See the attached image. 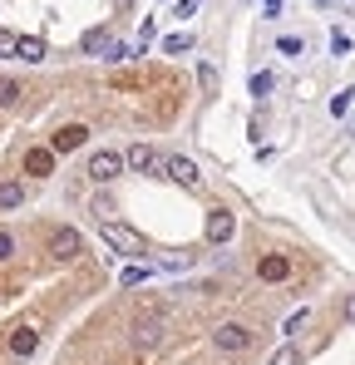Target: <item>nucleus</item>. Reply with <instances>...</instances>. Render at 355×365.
<instances>
[{"mask_svg": "<svg viewBox=\"0 0 355 365\" xmlns=\"http://www.w3.org/2000/svg\"><path fill=\"white\" fill-rule=\"evenodd\" d=\"M99 232H104V247H114L118 257H133V262H138V257L148 252V247H143V232H133L128 222H114V217H109V222H99Z\"/></svg>", "mask_w": 355, "mask_h": 365, "instance_id": "nucleus-1", "label": "nucleus"}, {"mask_svg": "<svg viewBox=\"0 0 355 365\" xmlns=\"http://www.w3.org/2000/svg\"><path fill=\"white\" fill-rule=\"evenodd\" d=\"M252 341H257V336H252L242 321H227V326H217V331H212V346H217V351H227V356L252 351Z\"/></svg>", "mask_w": 355, "mask_h": 365, "instance_id": "nucleus-2", "label": "nucleus"}, {"mask_svg": "<svg viewBox=\"0 0 355 365\" xmlns=\"http://www.w3.org/2000/svg\"><path fill=\"white\" fill-rule=\"evenodd\" d=\"M123 163H128L123 153H114V148H99V153L89 158V178H94V182H114L118 173H123Z\"/></svg>", "mask_w": 355, "mask_h": 365, "instance_id": "nucleus-3", "label": "nucleus"}, {"mask_svg": "<svg viewBox=\"0 0 355 365\" xmlns=\"http://www.w3.org/2000/svg\"><path fill=\"white\" fill-rule=\"evenodd\" d=\"M84 138H89L84 123H64V128L50 133V148H55V153H74V148H84Z\"/></svg>", "mask_w": 355, "mask_h": 365, "instance_id": "nucleus-4", "label": "nucleus"}, {"mask_svg": "<svg viewBox=\"0 0 355 365\" xmlns=\"http://www.w3.org/2000/svg\"><path fill=\"white\" fill-rule=\"evenodd\" d=\"M232 232H237V217L222 212V207H212V212H207V242L222 247V242H232Z\"/></svg>", "mask_w": 355, "mask_h": 365, "instance_id": "nucleus-5", "label": "nucleus"}, {"mask_svg": "<svg viewBox=\"0 0 355 365\" xmlns=\"http://www.w3.org/2000/svg\"><path fill=\"white\" fill-rule=\"evenodd\" d=\"M79 247H84V237H79L74 227H59L55 237H50V257H55V262H69V257H79Z\"/></svg>", "mask_w": 355, "mask_h": 365, "instance_id": "nucleus-6", "label": "nucleus"}, {"mask_svg": "<svg viewBox=\"0 0 355 365\" xmlns=\"http://www.w3.org/2000/svg\"><path fill=\"white\" fill-rule=\"evenodd\" d=\"M163 173H168L173 182H182V187H197V163H192V158H182V153L163 158Z\"/></svg>", "mask_w": 355, "mask_h": 365, "instance_id": "nucleus-7", "label": "nucleus"}, {"mask_svg": "<svg viewBox=\"0 0 355 365\" xmlns=\"http://www.w3.org/2000/svg\"><path fill=\"white\" fill-rule=\"evenodd\" d=\"M123 158H128V168H133V173H153V168H163V158H158L148 143H133Z\"/></svg>", "mask_w": 355, "mask_h": 365, "instance_id": "nucleus-8", "label": "nucleus"}, {"mask_svg": "<svg viewBox=\"0 0 355 365\" xmlns=\"http://www.w3.org/2000/svg\"><path fill=\"white\" fill-rule=\"evenodd\" d=\"M25 173L30 178H50L55 173V148H30L25 153Z\"/></svg>", "mask_w": 355, "mask_h": 365, "instance_id": "nucleus-9", "label": "nucleus"}, {"mask_svg": "<svg viewBox=\"0 0 355 365\" xmlns=\"http://www.w3.org/2000/svg\"><path fill=\"white\" fill-rule=\"evenodd\" d=\"M257 272H262V282H287V277H292V262H287V257H262Z\"/></svg>", "mask_w": 355, "mask_h": 365, "instance_id": "nucleus-10", "label": "nucleus"}, {"mask_svg": "<svg viewBox=\"0 0 355 365\" xmlns=\"http://www.w3.org/2000/svg\"><path fill=\"white\" fill-rule=\"evenodd\" d=\"M45 55H50V50H45V40H40V35H20V50H15V60H25V64H40Z\"/></svg>", "mask_w": 355, "mask_h": 365, "instance_id": "nucleus-11", "label": "nucleus"}, {"mask_svg": "<svg viewBox=\"0 0 355 365\" xmlns=\"http://www.w3.org/2000/svg\"><path fill=\"white\" fill-rule=\"evenodd\" d=\"M35 346H40V331H35V326H20V331H10V351H15V356H30Z\"/></svg>", "mask_w": 355, "mask_h": 365, "instance_id": "nucleus-12", "label": "nucleus"}, {"mask_svg": "<svg viewBox=\"0 0 355 365\" xmlns=\"http://www.w3.org/2000/svg\"><path fill=\"white\" fill-rule=\"evenodd\" d=\"M99 50H104V55L114 50V35H109V30H89V35H84V55H99Z\"/></svg>", "mask_w": 355, "mask_h": 365, "instance_id": "nucleus-13", "label": "nucleus"}, {"mask_svg": "<svg viewBox=\"0 0 355 365\" xmlns=\"http://www.w3.org/2000/svg\"><path fill=\"white\" fill-rule=\"evenodd\" d=\"M158 341H163V321H158V316L138 321V346H158Z\"/></svg>", "mask_w": 355, "mask_h": 365, "instance_id": "nucleus-14", "label": "nucleus"}, {"mask_svg": "<svg viewBox=\"0 0 355 365\" xmlns=\"http://www.w3.org/2000/svg\"><path fill=\"white\" fill-rule=\"evenodd\" d=\"M20 202H25V182H0V212H10Z\"/></svg>", "mask_w": 355, "mask_h": 365, "instance_id": "nucleus-15", "label": "nucleus"}, {"mask_svg": "<svg viewBox=\"0 0 355 365\" xmlns=\"http://www.w3.org/2000/svg\"><path fill=\"white\" fill-rule=\"evenodd\" d=\"M247 89H252V99H267V94H272V74H267V69H257V74L247 79Z\"/></svg>", "mask_w": 355, "mask_h": 365, "instance_id": "nucleus-16", "label": "nucleus"}, {"mask_svg": "<svg viewBox=\"0 0 355 365\" xmlns=\"http://www.w3.org/2000/svg\"><path fill=\"white\" fill-rule=\"evenodd\" d=\"M148 277H153V267H148V262H143V267L133 262V267H128V272L118 277V287H138V282H148Z\"/></svg>", "mask_w": 355, "mask_h": 365, "instance_id": "nucleus-17", "label": "nucleus"}, {"mask_svg": "<svg viewBox=\"0 0 355 365\" xmlns=\"http://www.w3.org/2000/svg\"><path fill=\"white\" fill-rule=\"evenodd\" d=\"M192 45H197L192 35H168V40H163V55H187Z\"/></svg>", "mask_w": 355, "mask_h": 365, "instance_id": "nucleus-18", "label": "nucleus"}, {"mask_svg": "<svg viewBox=\"0 0 355 365\" xmlns=\"http://www.w3.org/2000/svg\"><path fill=\"white\" fill-rule=\"evenodd\" d=\"M277 50H282L287 60H301V55H306V40H296V35H282V40H277Z\"/></svg>", "mask_w": 355, "mask_h": 365, "instance_id": "nucleus-19", "label": "nucleus"}, {"mask_svg": "<svg viewBox=\"0 0 355 365\" xmlns=\"http://www.w3.org/2000/svg\"><path fill=\"white\" fill-rule=\"evenodd\" d=\"M15 99H20V84L0 74V109H15Z\"/></svg>", "mask_w": 355, "mask_h": 365, "instance_id": "nucleus-20", "label": "nucleus"}, {"mask_svg": "<svg viewBox=\"0 0 355 365\" xmlns=\"http://www.w3.org/2000/svg\"><path fill=\"white\" fill-rule=\"evenodd\" d=\"M331 55H336V60L351 55V35H346V30H331Z\"/></svg>", "mask_w": 355, "mask_h": 365, "instance_id": "nucleus-21", "label": "nucleus"}, {"mask_svg": "<svg viewBox=\"0 0 355 365\" xmlns=\"http://www.w3.org/2000/svg\"><path fill=\"white\" fill-rule=\"evenodd\" d=\"M306 321H311V311L301 306V311H292V316H287V326H282V331H287V336H296V331H301Z\"/></svg>", "mask_w": 355, "mask_h": 365, "instance_id": "nucleus-22", "label": "nucleus"}, {"mask_svg": "<svg viewBox=\"0 0 355 365\" xmlns=\"http://www.w3.org/2000/svg\"><path fill=\"white\" fill-rule=\"evenodd\" d=\"M20 50V35H10V30H0V60H10Z\"/></svg>", "mask_w": 355, "mask_h": 365, "instance_id": "nucleus-23", "label": "nucleus"}, {"mask_svg": "<svg viewBox=\"0 0 355 365\" xmlns=\"http://www.w3.org/2000/svg\"><path fill=\"white\" fill-rule=\"evenodd\" d=\"M351 94H355V89H341V94L331 99V114H336V119H346V109H351Z\"/></svg>", "mask_w": 355, "mask_h": 365, "instance_id": "nucleus-24", "label": "nucleus"}, {"mask_svg": "<svg viewBox=\"0 0 355 365\" xmlns=\"http://www.w3.org/2000/svg\"><path fill=\"white\" fill-rule=\"evenodd\" d=\"M197 84H202V89H217V69H212V64H197Z\"/></svg>", "mask_w": 355, "mask_h": 365, "instance_id": "nucleus-25", "label": "nucleus"}, {"mask_svg": "<svg viewBox=\"0 0 355 365\" xmlns=\"http://www.w3.org/2000/svg\"><path fill=\"white\" fill-rule=\"evenodd\" d=\"M89 212H94L99 222H109V212H114V202H109V197H94V202H89Z\"/></svg>", "mask_w": 355, "mask_h": 365, "instance_id": "nucleus-26", "label": "nucleus"}, {"mask_svg": "<svg viewBox=\"0 0 355 365\" xmlns=\"http://www.w3.org/2000/svg\"><path fill=\"white\" fill-rule=\"evenodd\" d=\"M133 55H138V45H133V50H128V45H114V50H109V55H104V60L123 64V60H133Z\"/></svg>", "mask_w": 355, "mask_h": 365, "instance_id": "nucleus-27", "label": "nucleus"}, {"mask_svg": "<svg viewBox=\"0 0 355 365\" xmlns=\"http://www.w3.org/2000/svg\"><path fill=\"white\" fill-rule=\"evenodd\" d=\"M296 361H301V356H296V346H282V351L272 356V365H296Z\"/></svg>", "mask_w": 355, "mask_h": 365, "instance_id": "nucleus-28", "label": "nucleus"}, {"mask_svg": "<svg viewBox=\"0 0 355 365\" xmlns=\"http://www.w3.org/2000/svg\"><path fill=\"white\" fill-rule=\"evenodd\" d=\"M10 257H15V237L0 227V262H10Z\"/></svg>", "mask_w": 355, "mask_h": 365, "instance_id": "nucleus-29", "label": "nucleus"}, {"mask_svg": "<svg viewBox=\"0 0 355 365\" xmlns=\"http://www.w3.org/2000/svg\"><path fill=\"white\" fill-rule=\"evenodd\" d=\"M192 10H197V0H178V10H173V15H178V20H187Z\"/></svg>", "mask_w": 355, "mask_h": 365, "instance_id": "nucleus-30", "label": "nucleus"}, {"mask_svg": "<svg viewBox=\"0 0 355 365\" xmlns=\"http://www.w3.org/2000/svg\"><path fill=\"white\" fill-rule=\"evenodd\" d=\"M341 316H346V321L355 326V297H346V306H341Z\"/></svg>", "mask_w": 355, "mask_h": 365, "instance_id": "nucleus-31", "label": "nucleus"}, {"mask_svg": "<svg viewBox=\"0 0 355 365\" xmlns=\"http://www.w3.org/2000/svg\"><path fill=\"white\" fill-rule=\"evenodd\" d=\"M282 15V0H267V20H277Z\"/></svg>", "mask_w": 355, "mask_h": 365, "instance_id": "nucleus-32", "label": "nucleus"}]
</instances>
